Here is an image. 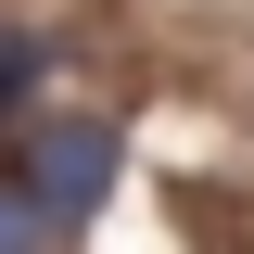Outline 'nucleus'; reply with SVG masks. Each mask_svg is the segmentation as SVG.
<instances>
[{
	"mask_svg": "<svg viewBox=\"0 0 254 254\" xmlns=\"http://www.w3.org/2000/svg\"><path fill=\"white\" fill-rule=\"evenodd\" d=\"M38 64H51V51H38L26 26H0V127L26 115V89H38Z\"/></svg>",
	"mask_w": 254,
	"mask_h": 254,
	"instance_id": "f03ea898",
	"label": "nucleus"
},
{
	"mask_svg": "<svg viewBox=\"0 0 254 254\" xmlns=\"http://www.w3.org/2000/svg\"><path fill=\"white\" fill-rule=\"evenodd\" d=\"M13 190L38 203L51 242H64V229H89L102 190H115V127H102V115H51V127L26 140V178H13Z\"/></svg>",
	"mask_w": 254,
	"mask_h": 254,
	"instance_id": "f257e3e1",
	"label": "nucleus"
}]
</instances>
